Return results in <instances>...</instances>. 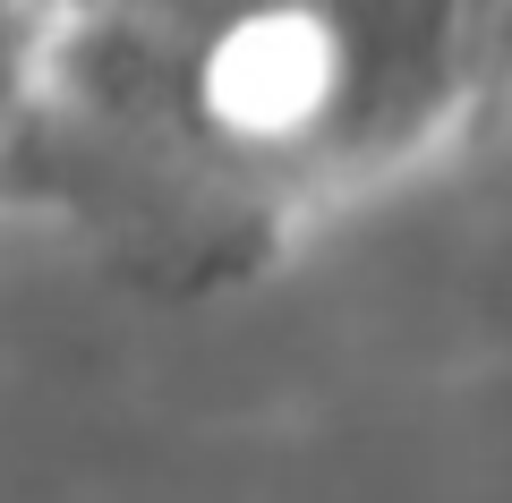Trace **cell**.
Masks as SVG:
<instances>
[{
  "label": "cell",
  "mask_w": 512,
  "mask_h": 503,
  "mask_svg": "<svg viewBox=\"0 0 512 503\" xmlns=\"http://www.w3.org/2000/svg\"><path fill=\"white\" fill-rule=\"evenodd\" d=\"M512 60V0H478V69Z\"/></svg>",
  "instance_id": "3"
},
{
  "label": "cell",
  "mask_w": 512,
  "mask_h": 503,
  "mask_svg": "<svg viewBox=\"0 0 512 503\" xmlns=\"http://www.w3.org/2000/svg\"><path fill=\"white\" fill-rule=\"evenodd\" d=\"M43 60H52V9L43 0H0V120L35 94Z\"/></svg>",
  "instance_id": "2"
},
{
  "label": "cell",
  "mask_w": 512,
  "mask_h": 503,
  "mask_svg": "<svg viewBox=\"0 0 512 503\" xmlns=\"http://www.w3.org/2000/svg\"><path fill=\"white\" fill-rule=\"evenodd\" d=\"M43 9H60V0H43Z\"/></svg>",
  "instance_id": "4"
},
{
  "label": "cell",
  "mask_w": 512,
  "mask_h": 503,
  "mask_svg": "<svg viewBox=\"0 0 512 503\" xmlns=\"http://www.w3.org/2000/svg\"><path fill=\"white\" fill-rule=\"evenodd\" d=\"M308 18L333 60V171L410 154L478 69V0H308Z\"/></svg>",
  "instance_id": "1"
}]
</instances>
